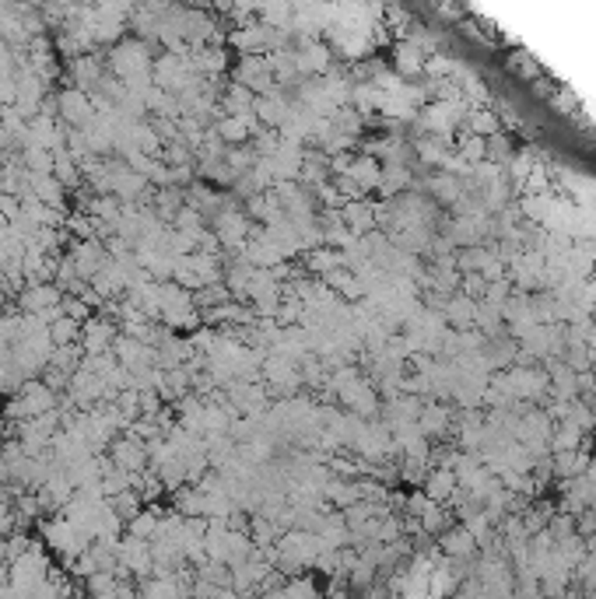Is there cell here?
<instances>
[{
    "label": "cell",
    "instance_id": "3957f363",
    "mask_svg": "<svg viewBox=\"0 0 596 599\" xmlns=\"http://www.w3.org/2000/svg\"><path fill=\"white\" fill-rule=\"evenodd\" d=\"M4 140H7V126H0V148H4Z\"/></svg>",
    "mask_w": 596,
    "mask_h": 599
},
{
    "label": "cell",
    "instance_id": "6da1fadb",
    "mask_svg": "<svg viewBox=\"0 0 596 599\" xmlns=\"http://www.w3.org/2000/svg\"><path fill=\"white\" fill-rule=\"evenodd\" d=\"M74 333H77V319H74V315H67V319H53V333H50V337H53L57 344L67 347V344L74 340Z\"/></svg>",
    "mask_w": 596,
    "mask_h": 599
},
{
    "label": "cell",
    "instance_id": "7a4b0ae2",
    "mask_svg": "<svg viewBox=\"0 0 596 599\" xmlns=\"http://www.w3.org/2000/svg\"><path fill=\"white\" fill-rule=\"evenodd\" d=\"M130 533H133V537H151V533H155V519H151V515H137V519H133V523H130Z\"/></svg>",
    "mask_w": 596,
    "mask_h": 599
}]
</instances>
